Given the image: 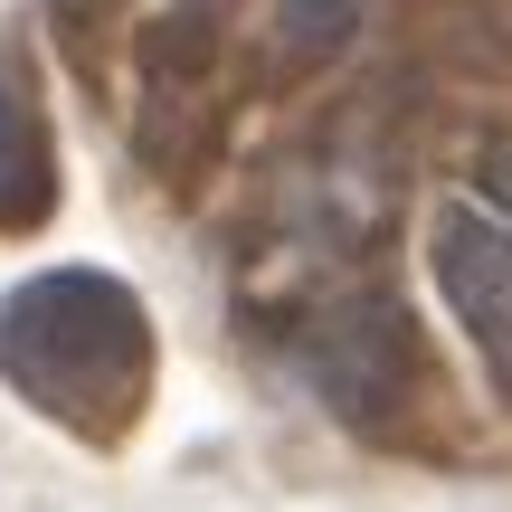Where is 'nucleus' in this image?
I'll return each mask as SVG.
<instances>
[{
    "instance_id": "1",
    "label": "nucleus",
    "mask_w": 512,
    "mask_h": 512,
    "mask_svg": "<svg viewBox=\"0 0 512 512\" xmlns=\"http://www.w3.org/2000/svg\"><path fill=\"white\" fill-rule=\"evenodd\" d=\"M0 380L76 437H124L152 399V313L105 266H48L0 294Z\"/></svg>"
},
{
    "instance_id": "2",
    "label": "nucleus",
    "mask_w": 512,
    "mask_h": 512,
    "mask_svg": "<svg viewBox=\"0 0 512 512\" xmlns=\"http://www.w3.org/2000/svg\"><path fill=\"white\" fill-rule=\"evenodd\" d=\"M294 370L313 380V399L351 427H389L408 399H418V332L389 294L351 285L332 304H313L294 323Z\"/></svg>"
},
{
    "instance_id": "3",
    "label": "nucleus",
    "mask_w": 512,
    "mask_h": 512,
    "mask_svg": "<svg viewBox=\"0 0 512 512\" xmlns=\"http://www.w3.org/2000/svg\"><path fill=\"white\" fill-rule=\"evenodd\" d=\"M427 266H437V294L465 323V342L484 351L494 389L512 399V228L475 200H446L427 228Z\"/></svg>"
},
{
    "instance_id": "4",
    "label": "nucleus",
    "mask_w": 512,
    "mask_h": 512,
    "mask_svg": "<svg viewBox=\"0 0 512 512\" xmlns=\"http://www.w3.org/2000/svg\"><path fill=\"white\" fill-rule=\"evenodd\" d=\"M57 171H48V114H38V86L19 57H0V228L48 219Z\"/></svg>"
},
{
    "instance_id": "5",
    "label": "nucleus",
    "mask_w": 512,
    "mask_h": 512,
    "mask_svg": "<svg viewBox=\"0 0 512 512\" xmlns=\"http://www.w3.org/2000/svg\"><path fill=\"white\" fill-rule=\"evenodd\" d=\"M275 38H285V57H342L351 38H361V0H275Z\"/></svg>"
},
{
    "instance_id": "6",
    "label": "nucleus",
    "mask_w": 512,
    "mask_h": 512,
    "mask_svg": "<svg viewBox=\"0 0 512 512\" xmlns=\"http://www.w3.org/2000/svg\"><path fill=\"white\" fill-rule=\"evenodd\" d=\"M484 190H494V200L512 209V143H494V152H484Z\"/></svg>"
}]
</instances>
